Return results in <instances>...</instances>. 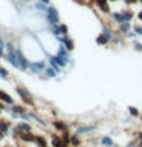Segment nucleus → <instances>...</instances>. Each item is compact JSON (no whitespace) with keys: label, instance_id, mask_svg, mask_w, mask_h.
I'll use <instances>...</instances> for the list:
<instances>
[{"label":"nucleus","instance_id":"1","mask_svg":"<svg viewBox=\"0 0 142 147\" xmlns=\"http://www.w3.org/2000/svg\"><path fill=\"white\" fill-rule=\"evenodd\" d=\"M44 20L49 23V26L61 23V22H60V12H58V9L55 8V6H52V5H49L48 11H46V14H44Z\"/></svg>","mask_w":142,"mask_h":147},{"label":"nucleus","instance_id":"2","mask_svg":"<svg viewBox=\"0 0 142 147\" xmlns=\"http://www.w3.org/2000/svg\"><path fill=\"white\" fill-rule=\"evenodd\" d=\"M49 64L46 63V60H37V61H31L29 64V72L35 74V75H38V74H44V69L48 67Z\"/></svg>","mask_w":142,"mask_h":147},{"label":"nucleus","instance_id":"3","mask_svg":"<svg viewBox=\"0 0 142 147\" xmlns=\"http://www.w3.org/2000/svg\"><path fill=\"white\" fill-rule=\"evenodd\" d=\"M15 92L18 94V96L25 101L26 104H29V106H34V98H32V94L29 90L26 89V87H23V86H17L15 87Z\"/></svg>","mask_w":142,"mask_h":147},{"label":"nucleus","instance_id":"4","mask_svg":"<svg viewBox=\"0 0 142 147\" xmlns=\"http://www.w3.org/2000/svg\"><path fill=\"white\" fill-rule=\"evenodd\" d=\"M15 54H17V58H18V61H20V71L21 72H26V71H29V64H31V61L27 60V57L25 55V52L20 49V48H17L15 49Z\"/></svg>","mask_w":142,"mask_h":147},{"label":"nucleus","instance_id":"5","mask_svg":"<svg viewBox=\"0 0 142 147\" xmlns=\"http://www.w3.org/2000/svg\"><path fill=\"white\" fill-rule=\"evenodd\" d=\"M5 60L11 64V66L14 69H17V71H20V61H18V58H17V54L15 52H6L5 54Z\"/></svg>","mask_w":142,"mask_h":147},{"label":"nucleus","instance_id":"6","mask_svg":"<svg viewBox=\"0 0 142 147\" xmlns=\"http://www.w3.org/2000/svg\"><path fill=\"white\" fill-rule=\"evenodd\" d=\"M96 127L95 124H92V126H80V127H76V130H75V133L76 135H84V133H92V132H95L96 130Z\"/></svg>","mask_w":142,"mask_h":147},{"label":"nucleus","instance_id":"7","mask_svg":"<svg viewBox=\"0 0 142 147\" xmlns=\"http://www.w3.org/2000/svg\"><path fill=\"white\" fill-rule=\"evenodd\" d=\"M133 29V25H131V22H124V23H119L118 25V32L121 35H125L128 31H131Z\"/></svg>","mask_w":142,"mask_h":147},{"label":"nucleus","instance_id":"8","mask_svg":"<svg viewBox=\"0 0 142 147\" xmlns=\"http://www.w3.org/2000/svg\"><path fill=\"white\" fill-rule=\"evenodd\" d=\"M52 126L55 130H58V132H64V130H69V124L67 123H64L61 121V119H55V121H52Z\"/></svg>","mask_w":142,"mask_h":147},{"label":"nucleus","instance_id":"9","mask_svg":"<svg viewBox=\"0 0 142 147\" xmlns=\"http://www.w3.org/2000/svg\"><path fill=\"white\" fill-rule=\"evenodd\" d=\"M110 18H112V22H115L116 25L125 22V20H124V14H122V11H112V14H110Z\"/></svg>","mask_w":142,"mask_h":147},{"label":"nucleus","instance_id":"10","mask_svg":"<svg viewBox=\"0 0 142 147\" xmlns=\"http://www.w3.org/2000/svg\"><path fill=\"white\" fill-rule=\"evenodd\" d=\"M0 101H3V103L8 104V106H14V98L8 94V92H5L2 89H0Z\"/></svg>","mask_w":142,"mask_h":147},{"label":"nucleus","instance_id":"11","mask_svg":"<svg viewBox=\"0 0 142 147\" xmlns=\"http://www.w3.org/2000/svg\"><path fill=\"white\" fill-rule=\"evenodd\" d=\"M58 55V57H63V58H70V52L66 49V46L64 45H60L58 48H57V52H55Z\"/></svg>","mask_w":142,"mask_h":147},{"label":"nucleus","instance_id":"12","mask_svg":"<svg viewBox=\"0 0 142 147\" xmlns=\"http://www.w3.org/2000/svg\"><path fill=\"white\" fill-rule=\"evenodd\" d=\"M34 9H37L38 12H46L48 11V8H49V5H46L43 2H38V0H35L34 2V6H32Z\"/></svg>","mask_w":142,"mask_h":147},{"label":"nucleus","instance_id":"13","mask_svg":"<svg viewBox=\"0 0 142 147\" xmlns=\"http://www.w3.org/2000/svg\"><path fill=\"white\" fill-rule=\"evenodd\" d=\"M95 41H96V45H98V46H107V45L110 43V40L102 34V32H99V35L96 37V40H95Z\"/></svg>","mask_w":142,"mask_h":147},{"label":"nucleus","instance_id":"14","mask_svg":"<svg viewBox=\"0 0 142 147\" xmlns=\"http://www.w3.org/2000/svg\"><path fill=\"white\" fill-rule=\"evenodd\" d=\"M35 144L37 147H49L48 141H46V138L43 135H35Z\"/></svg>","mask_w":142,"mask_h":147},{"label":"nucleus","instance_id":"15","mask_svg":"<svg viewBox=\"0 0 142 147\" xmlns=\"http://www.w3.org/2000/svg\"><path fill=\"white\" fill-rule=\"evenodd\" d=\"M82 142H81V138L80 135H76V133H73L70 136V147H81Z\"/></svg>","mask_w":142,"mask_h":147},{"label":"nucleus","instance_id":"16","mask_svg":"<svg viewBox=\"0 0 142 147\" xmlns=\"http://www.w3.org/2000/svg\"><path fill=\"white\" fill-rule=\"evenodd\" d=\"M99 144L104 146V147H112V146H113V140H112L110 136H107V135H105V136H101V138H99Z\"/></svg>","mask_w":142,"mask_h":147},{"label":"nucleus","instance_id":"17","mask_svg":"<svg viewBox=\"0 0 142 147\" xmlns=\"http://www.w3.org/2000/svg\"><path fill=\"white\" fill-rule=\"evenodd\" d=\"M44 75H46V78H57L58 72L55 71L52 66H48V67L44 69Z\"/></svg>","mask_w":142,"mask_h":147},{"label":"nucleus","instance_id":"18","mask_svg":"<svg viewBox=\"0 0 142 147\" xmlns=\"http://www.w3.org/2000/svg\"><path fill=\"white\" fill-rule=\"evenodd\" d=\"M18 127H20L21 132H32V126L29 124V121H20Z\"/></svg>","mask_w":142,"mask_h":147},{"label":"nucleus","instance_id":"19","mask_svg":"<svg viewBox=\"0 0 142 147\" xmlns=\"http://www.w3.org/2000/svg\"><path fill=\"white\" fill-rule=\"evenodd\" d=\"M9 129H11V123H9V121H5V119H0V132L8 133Z\"/></svg>","mask_w":142,"mask_h":147},{"label":"nucleus","instance_id":"20","mask_svg":"<svg viewBox=\"0 0 142 147\" xmlns=\"http://www.w3.org/2000/svg\"><path fill=\"white\" fill-rule=\"evenodd\" d=\"M63 45L66 46V49L69 51V52H72V51L75 49V41H73V40H72V38H70V37H69V35H67V38H66V41H64Z\"/></svg>","mask_w":142,"mask_h":147},{"label":"nucleus","instance_id":"21","mask_svg":"<svg viewBox=\"0 0 142 147\" xmlns=\"http://www.w3.org/2000/svg\"><path fill=\"white\" fill-rule=\"evenodd\" d=\"M122 14H124V20L125 22H131L133 18H135V12H133L131 9H124Z\"/></svg>","mask_w":142,"mask_h":147},{"label":"nucleus","instance_id":"22","mask_svg":"<svg viewBox=\"0 0 142 147\" xmlns=\"http://www.w3.org/2000/svg\"><path fill=\"white\" fill-rule=\"evenodd\" d=\"M27 113H29V117H31L32 119H35V121L38 123L40 126H46V124H48V123H46V121H44L43 118H40V117H38V115H37L35 112H27Z\"/></svg>","mask_w":142,"mask_h":147},{"label":"nucleus","instance_id":"23","mask_svg":"<svg viewBox=\"0 0 142 147\" xmlns=\"http://www.w3.org/2000/svg\"><path fill=\"white\" fill-rule=\"evenodd\" d=\"M50 142H52L54 147H60L63 144V140H61V136H58V135H52L50 136Z\"/></svg>","mask_w":142,"mask_h":147},{"label":"nucleus","instance_id":"24","mask_svg":"<svg viewBox=\"0 0 142 147\" xmlns=\"http://www.w3.org/2000/svg\"><path fill=\"white\" fill-rule=\"evenodd\" d=\"M70 136H72V133L69 132V130L61 132V140H63L64 144H69V146H70Z\"/></svg>","mask_w":142,"mask_h":147},{"label":"nucleus","instance_id":"25","mask_svg":"<svg viewBox=\"0 0 142 147\" xmlns=\"http://www.w3.org/2000/svg\"><path fill=\"white\" fill-rule=\"evenodd\" d=\"M128 113H130L131 117H135V118H137V117L141 115L139 109H137V107H135V106H128Z\"/></svg>","mask_w":142,"mask_h":147},{"label":"nucleus","instance_id":"26","mask_svg":"<svg viewBox=\"0 0 142 147\" xmlns=\"http://www.w3.org/2000/svg\"><path fill=\"white\" fill-rule=\"evenodd\" d=\"M15 49H17V46L14 45L12 40L6 41V52H15Z\"/></svg>","mask_w":142,"mask_h":147},{"label":"nucleus","instance_id":"27","mask_svg":"<svg viewBox=\"0 0 142 147\" xmlns=\"http://www.w3.org/2000/svg\"><path fill=\"white\" fill-rule=\"evenodd\" d=\"M0 78H3V80H9V78H11L9 72H8L3 66H0Z\"/></svg>","mask_w":142,"mask_h":147},{"label":"nucleus","instance_id":"28","mask_svg":"<svg viewBox=\"0 0 142 147\" xmlns=\"http://www.w3.org/2000/svg\"><path fill=\"white\" fill-rule=\"evenodd\" d=\"M60 32H61V35H69V28L66 23H60Z\"/></svg>","mask_w":142,"mask_h":147},{"label":"nucleus","instance_id":"29","mask_svg":"<svg viewBox=\"0 0 142 147\" xmlns=\"http://www.w3.org/2000/svg\"><path fill=\"white\" fill-rule=\"evenodd\" d=\"M124 37H125L127 40H131V41H133V40H136V37H137V34H136V32H135V31L131 29V31H128V32H127V34L124 35Z\"/></svg>","mask_w":142,"mask_h":147},{"label":"nucleus","instance_id":"30","mask_svg":"<svg viewBox=\"0 0 142 147\" xmlns=\"http://www.w3.org/2000/svg\"><path fill=\"white\" fill-rule=\"evenodd\" d=\"M133 49L137 52H142V43H139L137 40H133Z\"/></svg>","mask_w":142,"mask_h":147},{"label":"nucleus","instance_id":"31","mask_svg":"<svg viewBox=\"0 0 142 147\" xmlns=\"http://www.w3.org/2000/svg\"><path fill=\"white\" fill-rule=\"evenodd\" d=\"M133 31L137 34V37H142V25H133Z\"/></svg>","mask_w":142,"mask_h":147},{"label":"nucleus","instance_id":"32","mask_svg":"<svg viewBox=\"0 0 142 147\" xmlns=\"http://www.w3.org/2000/svg\"><path fill=\"white\" fill-rule=\"evenodd\" d=\"M125 6H135V5L139 3V0H122Z\"/></svg>","mask_w":142,"mask_h":147},{"label":"nucleus","instance_id":"33","mask_svg":"<svg viewBox=\"0 0 142 147\" xmlns=\"http://www.w3.org/2000/svg\"><path fill=\"white\" fill-rule=\"evenodd\" d=\"M0 51H5V52H6V41L3 40V37H0Z\"/></svg>","mask_w":142,"mask_h":147},{"label":"nucleus","instance_id":"34","mask_svg":"<svg viewBox=\"0 0 142 147\" xmlns=\"http://www.w3.org/2000/svg\"><path fill=\"white\" fill-rule=\"evenodd\" d=\"M137 20H139V22H142V9H141L139 12H137Z\"/></svg>","mask_w":142,"mask_h":147},{"label":"nucleus","instance_id":"35","mask_svg":"<svg viewBox=\"0 0 142 147\" xmlns=\"http://www.w3.org/2000/svg\"><path fill=\"white\" fill-rule=\"evenodd\" d=\"M5 54H6L5 51H0V58H5Z\"/></svg>","mask_w":142,"mask_h":147},{"label":"nucleus","instance_id":"36","mask_svg":"<svg viewBox=\"0 0 142 147\" xmlns=\"http://www.w3.org/2000/svg\"><path fill=\"white\" fill-rule=\"evenodd\" d=\"M38 2H43V3H46V5H49L50 0H38Z\"/></svg>","mask_w":142,"mask_h":147},{"label":"nucleus","instance_id":"37","mask_svg":"<svg viewBox=\"0 0 142 147\" xmlns=\"http://www.w3.org/2000/svg\"><path fill=\"white\" fill-rule=\"evenodd\" d=\"M3 138H5V133H3V132H0V141H2Z\"/></svg>","mask_w":142,"mask_h":147},{"label":"nucleus","instance_id":"38","mask_svg":"<svg viewBox=\"0 0 142 147\" xmlns=\"http://www.w3.org/2000/svg\"><path fill=\"white\" fill-rule=\"evenodd\" d=\"M110 3H118V2H121V0H109Z\"/></svg>","mask_w":142,"mask_h":147},{"label":"nucleus","instance_id":"39","mask_svg":"<svg viewBox=\"0 0 142 147\" xmlns=\"http://www.w3.org/2000/svg\"><path fill=\"white\" fill-rule=\"evenodd\" d=\"M89 3H92V5H95V3H96V0H89Z\"/></svg>","mask_w":142,"mask_h":147},{"label":"nucleus","instance_id":"40","mask_svg":"<svg viewBox=\"0 0 142 147\" xmlns=\"http://www.w3.org/2000/svg\"><path fill=\"white\" fill-rule=\"evenodd\" d=\"M20 2H23V3H29L31 0H20Z\"/></svg>","mask_w":142,"mask_h":147},{"label":"nucleus","instance_id":"41","mask_svg":"<svg viewBox=\"0 0 142 147\" xmlns=\"http://www.w3.org/2000/svg\"><path fill=\"white\" fill-rule=\"evenodd\" d=\"M135 147H142V142H137V144H136Z\"/></svg>","mask_w":142,"mask_h":147},{"label":"nucleus","instance_id":"42","mask_svg":"<svg viewBox=\"0 0 142 147\" xmlns=\"http://www.w3.org/2000/svg\"><path fill=\"white\" fill-rule=\"evenodd\" d=\"M139 3H141V5H142V0H139Z\"/></svg>","mask_w":142,"mask_h":147},{"label":"nucleus","instance_id":"43","mask_svg":"<svg viewBox=\"0 0 142 147\" xmlns=\"http://www.w3.org/2000/svg\"><path fill=\"white\" fill-rule=\"evenodd\" d=\"M2 112H3V110H2V109H0V113H2Z\"/></svg>","mask_w":142,"mask_h":147},{"label":"nucleus","instance_id":"44","mask_svg":"<svg viewBox=\"0 0 142 147\" xmlns=\"http://www.w3.org/2000/svg\"><path fill=\"white\" fill-rule=\"evenodd\" d=\"M3 147H9V146H3Z\"/></svg>","mask_w":142,"mask_h":147},{"label":"nucleus","instance_id":"45","mask_svg":"<svg viewBox=\"0 0 142 147\" xmlns=\"http://www.w3.org/2000/svg\"><path fill=\"white\" fill-rule=\"evenodd\" d=\"M49 147H54V146H49Z\"/></svg>","mask_w":142,"mask_h":147},{"label":"nucleus","instance_id":"46","mask_svg":"<svg viewBox=\"0 0 142 147\" xmlns=\"http://www.w3.org/2000/svg\"><path fill=\"white\" fill-rule=\"evenodd\" d=\"M81 147H82V146H81Z\"/></svg>","mask_w":142,"mask_h":147}]
</instances>
